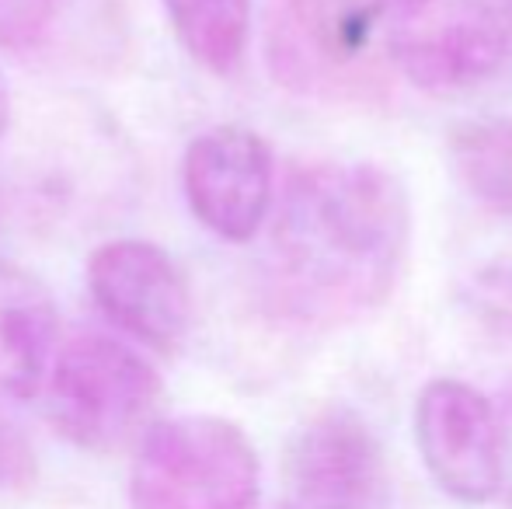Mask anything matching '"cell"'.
I'll return each instance as SVG.
<instances>
[{
	"label": "cell",
	"mask_w": 512,
	"mask_h": 509,
	"mask_svg": "<svg viewBox=\"0 0 512 509\" xmlns=\"http://www.w3.org/2000/svg\"><path fill=\"white\" fill-rule=\"evenodd\" d=\"M411 203L401 178L373 161H324L286 185L276 276L286 304L335 325L387 304L405 269Z\"/></svg>",
	"instance_id": "obj_1"
},
{
	"label": "cell",
	"mask_w": 512,
	"mask_h": 509,
	"mask_svg": "<svg viewBox=\"0 0 512 509\" xmlns=\"http://www.w3.org/2000/svg\"><path fill=\"white\" fill-rule=\"evenodd\" d=\"M262 461L237 422L171 415L140 436L129 468L133 509H258Z\"/></svg>",
	"instance_id": "obj_2"
},
{
	"label": "cell",
	"mask_w": 512,
	"mask_h": 509,
	"mask_svg": "<svg viewBox=\"0 0 512 509\" xmlns=\"http://www.w3.org/2000/svg\"><path fill=\"white\" fill-rule=\"evenodd\" d=\"M39 394L63 440L88 454H115L157 422L161 377L133 346L88 332L56 349Z\"/></svg>",
	"instance_id": "obj_3"
},
{
	"label": "cell",
	"mask_w": 512,
	"mask_h": 509,
	"mask_svg": "<svg viewBox=\"0 0 512 509\" xmlns=\"http://www.w3.org/2000/svg\"><path fill=\"white\" fill-rule=\"evenodd\" d=\"M509 56L512 35L492 0H415L387 32V63L432 98L485 88Z\"/></svg>",
	"instance_id": "obj_4"
},
{
	"label": "cell",
	"mask_w": 512,
	"mask_h": 509,
	"mask_svg": "<svg viewBox=\"0 0 512 509\" xmlns=\"http://www.w3.org/2000/svg\"><path fill=\"white\" fill-rule=\"evenodd\" d=\"M283 478L293 509H391L387 450L349 405H324L293 429Z\"/></svg>",
	"instance_id": "obj_5"
},
{
	"label": "cell",
	"mask_w": 512,
	"mask_h": 509,
	"mask_svg": "<svg viewBox=\"0 0 512 509\" xmlns=\"http://www.w3.org/2000/svg\"><path fill=\"white\" fill-rule=\"evenodd\" d=\"M415 447L432 485L460 506H488L502 492V415L474 384L436 377L415 398Z\"/></svg>",
	"instance_id": "obj_6"
},
{
	"label": "cell",
	"mask_w": 512,
	"mask_h": 509,
	"mask_svg": "<svg viewBox=\"0 0 512 509\" xmlns=\"http://www.w3.org/2000/svg\"><path fill=\"white\" fill-rule=\"evenodd\" d=\"M415 0H286L272 56L290 84L324 88L366 77L373 53L387 60V32Z\"/></svg>",
	"instance_id": "obj_7"
},
{
	"label": "cell",
	"mask_w": 512,
	"mask_h": 509,
	"mask_svg": "<svg viewBox=\"0 0 512 509\" xmlns=\"http://www.w3.org/2000/svg\"><path fill=\"white\" fill-rule=\"evenodd\" d=\"M88 290L98 311L133 342L175 356L192 328V290L164 248L119 238L88 262Z\"/></svg>",
	"instance_id": "obj_8"
},
{
	"label": "cell",
	"mask_w": 512,
	"mask_h": 509,
	"mask_svg": "<svg viewBox=\"0 0 512 509\" xmlns=\"http://www.w3.org/2000/svg\"><path fill=\"white\" fill-rule=\"evenodd\" d=\"M189 210L220 241L244 245L272 210V150L262 133L241 123L203 129L182 157Z\"/></svg>",
	"instance_id": "obj_9"
},
{
	"label": "cell",
	"mask_w": 512,
	"mask_h": 509,
	"mask_svg": "<svg viewBox=\"0 0 512 509\" xmlns=\"http://www.w3.org/2000/svg\"><path fill=\"white\" fill-rule=\"evenodd\" d=\"M60 349V311L35 272L0 262V394L35 398Z\"/></svg>",
	"instance_id": "obj_10"
},
{
	"label": "cell",
	"mask_w": 512,
	"mask_h": 509,
	"mask_svg": "<svg viewBox=\"0 0 512 509\" xmlns=\"http://www.w3.org/2000/svg\"><path fill=\"white\" fill-rule=\"evenodd\" d=\"M446 157L457 185L485 213L512 220V116H478L450 129Z\"/></svg>",
	"instance_id": "obj_11"
},
{
	"label": "cell",
	"mask_w": 512,
	"mask_h": 509,
	"mask_svg": "<svg viewBox=\"0 0 512 509\" xmlns=\"http://www.w3.org/2000/svg\"><path fill=\"white\" fill-rule=\"evenodd\" d=\"M182 49L209 74H234L248 53L251 0H161Z\"/></svg>",
	"instance_id": "obj_12"
},
{
	"label": "cell",
	"mask_w": 512,
	"mask_h": 509,
	"mask_svg": "<svg viewBox=\"0 0 512 509\" xmlns=\"http://www.w3.org/2000/svg\"><path fill=\"white\" fill-rule=\"evenodd\" d=\"M56 0H0V46L28 49L46 35Z\"/></svg>",
	"instance_id": "obj_13"
},
{
	"label": "cell",
	"mask_w": 512,
	"mask_h": 509,
	"mask_svg": "<svg viewBox=\"0 0 512 509\" xmlns=\"http://www.w3.org/2000/svg\"><path fill=\"white\" fill-rule=\"evenodd\" d=\"M474 307L488 325L512 332V265H495L474 279Z\"/></svg>",
	"instance_id": "obj_14"
},
{
	"label": "cell",
	"mask_w": 512,
	"mask_h": 509,
	"mask_svg": "<svg viewBox=\"0 0 512 509\" xmlns=\"http://www.w3.org/2000/svg\"><path fill=\"white\" fill-rule=\"evenodd\" d=\"M35 475V454L28 447L25 433L0 412V492L18 489Z\"/></svg>",
	"instance_id": "obj_15"
},
{
	"label": "cell",
	"mask_w": 512,
	"mask_h": 509,
	"mask_svg": "<svg viewBox=\"0 0 512 509\" xmlns=\"http://www.w3.org/2000/svg\"><path fill=\"white\" fill-rule=\"evenodd\" d=\"M502 415V440H506V464H502V492L499 499L512 509V398L499 408Z\"/></svg>",
	"instance_id": "obj_16"
},
{
	"label": "cell",
	"mask_w": 512,
	"mask_h": 509,
	"mask_svg": "<svg viewBox=\"0 0 512 509\" xmlns=\"http://www.w3.org/2000/svg\"><path fill=\"white\" fill-rule=\"evenodd\" d=\"M4 133H7V91L4 81H0V143H4Z\"/></svg>",
	"instance_id": "obj_17"
},
{
	"label": "cell",
	"mask_w": 512,
	"mask_h": 509,
	"mask_svg": "<svg viewBox=\"0 0 512 509\" xmlns=\"http://www.w3.org/2000/svg\"><path fill=\"white\" fill-rule=\"evenodd\" d=\"M499 14H502V21H506V28H509V35H512V0H502V7H499Z\"/></svg>",
	"instance_id": "obj_18"
},
{
	"label": "cell",
	"mask_w": 512,
	"mask_h": 509,
	"mask_svg": "<svg viewBox=\"0 0 512 509\" xmlns=\"http://www.w3.org/2000/svg\"><path fill=\"white\" fill-rule=\"evenodd\" d=\"M283 509H293V506H283Z\"/></svg>",
	"instance_id": "obj_19"
}]
</instances>
